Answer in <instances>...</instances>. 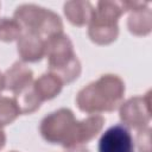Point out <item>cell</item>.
Returning <instances> with one entry per match:
<instances>
[{"instance_id": "1", "label": "cell", "mask_w": 152, "mask_h": 152, "mask_svg": "<svg viewBox=\"0 0 152 152\" xmlns=\"http://www.w3.org/2000/svg\"><path fill=\"white\" fill-rule=\"evenodd\" d=\"M124 81L118 75L106 74L77 93L76 104L80 110L88 114L113 112L124 102Z\"/></svg>"}, {"instance_id": "2", "label": "cell", "mask_w": 152, "mask_h": 152, "mask_svg": "<svg viewBox=\"0 0 152 152\" xmlns=\"http://www.w3.org/2000/svg\"><path fill=\"white\" fill-rule=\"evenodd\" d=\"M49 72L61 78L63 83H71L81 74V63L74 51L70 38L62 33L46 40Z\"/></svg>"}, {"instance_id": "3", "label": "cell", "mask_w": 152, "mask_h": 152, "mask_svg": "<svg viewBox=\"0 0 152 152\" xmlns=\"http://www.w3.org/2000/svg\"><path fill=\"white\" fill-rule=\"evenodd\" d=\"M13 18L19 23L23 32H30L39 36L45 42L63 33V23L61 17L53 11L36 4L19 5L14 11Z\"/></svg>"}, {"instance_id": "4", "label": "cell", "mask_w": 152, "mask_h": 152, "mask_svg": "<svg viewBox=\"0 0 152 152\" xmlns=\"http://www.w3.org/2000/svg\"><path fill=\"white\" fill-rule=\"evenodd\" d=\"M43 139L71 148L80 145V121L69 108H59L43 118L39 126Z\"/></svg>"}, {"instance_id": "5", "label": "cell", "mask_w": 152, "mask_h": 152, "mask_svg": "<svg viewBox=\"0 0 152 152\" xmlns=\"http://www.w3.org/2000/svg\"><path fill=\"white\" fill-rule=\"evenodd\" d=\"M125 13L121 1L101 0L94 8L88 26L90 40L97 45H108L119 36V18Z\"/></svg>"}, {"instance_id": "6", "label": "cell", "mask_w": 152, "mask_h": 152, "mask_svg": "<svg viewBox=\"0 0 152 152\" xmlns=\"http://www.w3.org/2000/svg\"><path fill=\"white\" fill-rule=\"evenodd\" d=\"M119 116L124 126L141 129L151 121V91L142 96H133L124 101L119 107Z\"/></svg>"}, {"instance_id": "7", "label": "cell", "mask_w": 152, "mask_h": 152, "mask_svg": "<svg viewBox=\"0 0 152 152\" xmlns=\"http://www.w3.org/2000/svg\"><path fill=\"white\" fill-rule=\"evenodd\" d=\"M97 150L99 152H134V141L126 126L114 125L101 135Z\"/></svg>"}, {"instance_id": "8", "label": "cell", "mask_w": 152, "mask_h": 152, "mask_svg": "<svg viewBox=\"0 0 152 152\" xmlns=\"http://www.w3.org/2000/svg\"><path fill=\"white\" fill-rule=\"evenodd\" d=\"M5 89L17 95L33 84V71L23 62H15L4 74Z\"/></svg>"}, {"instance_id": "9", "label": "cell", "mask_w": 152, "mask_h": 152, "mask_svg": "<svg viewBox=\"0 0 152 152\" xmlns=\"http://www.w3.org/2000/svg\"><path fill=\"white\" fill-rule=\"evenodd\" d=\"M17 50L23 62H39L46 51V42L30 32H23L17 40Z\"/></svg>"}, {"instance_id": "10", "label": "cell", "mask_w": 152, "mask_h": 152, "mask_svg": "<svg viewBox=\"0 0 152 152\" xmlns=\"http://www.w3.org/2000/svg\"><path fill=\"white\" fill-rule=\"evenodd\" d=\"M94 8L95 7L89 1L71 0L64 4L63 12L70 24H72L74 26L81 27L89 24Z\"/></svg>"}, {"instance_id": "11", "label": "cell", "mask_w": 152, "mask_h": 152, "mask_svg": "<svg viewBox=\"0 0 152 152\" xmlns=\"http://www.w3.org/2000/svg\"><path fill=\"white\" fill-rule=\"evenodd\" d=\"M146 6L138 7L129 12L127 28L134 36H147L152 28V12Z\"/></svg>"}, {"instance_id": "12", "label": "cell", "mask_w": 152, "mask_h": 152, "mask_svg": "<svg viewBox=\"0 0 152 152\" xmlns=\"http://www.w3.org/2000/svg\"><path fill=\"white\" fill-rule=\"evenodd\" d=\"M63 84L64 83L61 81L59 77H57L51 72H46L40 75L33 82V90L38 96V99L43 102L56 97L61 93Z\"/></svg>"}, {"instance_id": "13", "label": "cell", "mask_w": 152, "mask_h": 152, "mask_svg": "<svg viewBox=\"0 0 152 152\" xmlns=\"http://www.w3.org/2000/svg\"><path fill=\"white\" fill-rule=\"evenodd\" d=\"M13 99L20 110V114H31L36 112L42 104V101L38 99L33 90V84L23 93L14 95Z\"/></svg>"}, {"instance_id": "14", "label": "cell", "mask_w": 152, "mask_h": 152, "mask_svg": "<svg viewBox=\"0 0 152 152\" xmlns=\"http://www.w3.org/2000/svg\"><path fill=\"white\" fill-rule=\"evenodd\" d=\"M23 33V28L14 18H0V40L11 43L18 40Z\"/></svg>"}, {"instance_id": "15", "label": "cell", "mask_w": 152, "mask_h": 152, "mask_svg": "<svg viewBox=\"0 0 152 152\" xmlns=\"http://www.w3.org/2000/svg\"><path fill=\"white\" fill-rule=\"evenodd\" d=\"M20 115V110L13 97L0 96V126L12 124Z\"/></svg>"}, {"instance_id": "16", "label": "cell", "mask_w": 152, "mask_h": 152, "mask_svg": "<svg viewBox=\"0 0 152 152\" xmlns=\"http://www.w3.org/2000/svg\"><path fill=\"white\" fill-rule=\"evenodd\" d=\"M137 146L139 152H151V128L148 126L138 129Z\"/></svg>"}, {"instance_id": "17", "label": "cell", "mask_w": 152, "mask_h": 152, "mask_svg": "<svg viewBox=\"0 0 152 152\" xmlns=\"http://www.w3.org/2000/svg\"><path fill=\"white\" fill-rule=\"evenodd\" d=\"M65 152H89V150L84 146H75V147H71V148H66Z\"/></svg>"}, {"instance_id": "18", "label": "cell", "mask_w": 152, "mask_h": 152, "mask_svg": "<svg viewBox=\"0 0 152 152\" xmlns=\"http://www.w3.org/2000/svg\"><path fill=\"white\" fill-rule=\"evenodd\" d=\"M6 144V134H5V131L2 129V127L0 126V150L5 146Z\"/></svg>"}, {"instance_id": "19", "label": "cell", "mask_w": 152, "mask_h": 152, "mask_svg": "<svg viewBox=\"0 0 152 152\" xmlns=\"http://www.w3.org/2000/svg\"><path fill=\"white\" fill-rule=\"evenodd\" d=\"M5 89V78H4V74L0 72V93Z\"/></svg>"}, {"instance_id": "20", "label": "cell", "mask_w": 152, "mask_h": 152, "mask_svg": "<svg viewBox=\"0 0 152 152\" xmlns=\"http://www.w3.org/2000/svg\"><path fill=\"white\" fill-rule=\"evenodd\" d=\"M11 152H17V151H11Z\"/></svg>"}]
</instances>
